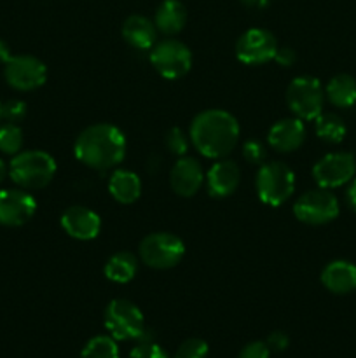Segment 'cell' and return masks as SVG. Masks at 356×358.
<instances>
[{
  "mask_svg": "<svg viewBox=\"0 0 356 358\" xmlns=\"http://www.w3.org/2000/svg\"><path fill=\"white\" fill-rule=\"evenodd\" d=\"M80 358H119L117 341L112 336H96L86 343Z\"/></svg>",
  "mask_w": 356,
  "mask_h": 358,
  "instance_id": "obj_25",
  "label": "cell"
},
{
  "mask_svg": "<svg viewBox=\"0 0 356 358\" xmlns=\"http://www.w3.org/2000/svg\"><path fill=\"white\" fill-rule=\"evenodd\" d=\"M191 142L201 156L222 159L229 156L239 140V124L236 117L222 108L202 110L192 119Z\"/></svg>",
  "mask_w": 356,
  "mask_h": 358,
  "instance_id": "obj_1",
  "label": "cell"
},
{
  "mask_svg": "<svg viewBox=\"0 0 356 358\" xmlns=\"http://www.w3.org/2000/svg\"><path fill=\"white\" fill-rule=\"evenodd\" d=\"M23 129L13 122L0 126V152L7 156H16L23 149Z\"/></svg>",
  "mask_w": 356,
  "mask_h": 358,
  "instance_id": "obj_26",
  "label": "cell"
},
{
  "mask_svg": "<svg viewBox=\"0 0 356 358\" xmlns=\"http://www.w3.org/2000/svg\"><path fill=\"white\" fill-rule=\"evenodd\" d=\"M208 343L199 338L185 339L178 350L175 352L173 358H206L208 357Z\"/></svg>",
  "mask_w": 356,
  "mask_h": 358,
  "instance_id": "obj_27",
  "label": "cell"
},
{
  "mask_svg": "<svg viewBox=\"0 0 356 358\" xmlns=\"http://www.w3.org/2000/svg\"><path fill=\"white\" fill-rule=\"evenodd\" d=\"M6 83L16 91H34L47 79V69L38 58L30 55L13 56L3 65Z\"/></svg>",
  "mask_w": 356,
  "mask_h": 358,
  "instance_id": "obj_11",
  "label": "cell"
},
{
  "mask_svg": "<svg viewBox=\"0 0 356 358\" xmlns=\"http://www.w3.org/2000/svg\"><path fill=\"white\" fill-rule=\"evenodd\" d=\"M241 180V171L234 161H216L206 173V187L213 198H227L236 192Z\"/></svg>",
  "mask_w": 356,
  "mask_h": 358,
  "instance_id": "obj_17",
  "label": "cell"
},
{
  "mask_svg": "<svg viewBox=\"0 0 356 358\" xmlns=\"http://www.w3.org/2000/svg\"><path fill=\"white\" fill-rule=\"evenodd\" d=\"M140 259L154 269L175 268L185 255V245L171 233H152L145 236L138 248Z\"/></svg>",
  "mask_w": 356,
  "mask_h": 358,
  "instance_id": "obj_7",
  "label": "cell"
},
{
  "mask_svg": "<svg viewBox=\"0 0 356 358\" xmlns=\"http://www.w3.org/2000/svg\"><path fill=\"white\" fill-rule=\"evenodd\" d=\"M0 121H2V103H0Z\"/></svg>",
  "mask_w": 356,
  "mask_h": 358,
  "instance_id": "obj_38",
  "label": "cell"
},
{
  "mask_svg": "<svg viewBox=\"0 0 356 358\" xmlns=\"http://www.w3.org/2000/svg\"><path fill=\"white\" fill-rule=\"evenodd\" d=\"M237 358H271V350H269V346L265 343L253 341L243 346V350H241Z\"/></svg>",
  "mask_w": 356,
  "mask_h": 358,
  "instance_id": "obj_32",
  "label": "cell"
},
{
  "mask_svg": "<svg viewBox=\"0 0 356 358\" xmlns=\"http://www.w3.org/2000/svg\"><path fill=\"white\" fill-rule=\"evenodd\" d=\"M103 273L110 282L128 283L138 273V261L131 252H117L105 262Z\"/></svg>",
  "mask_w": 356,
  "mask_h": 358,
  "instance_id": "obj_23",
  "label": "cell"
},
{
  "mask_svg": "<svg viewBox=\"0 0 356 358\" xmlns=\"http://www.w3.org/2000/svg\"><path fill=\"white\" fill-rule=\"evenodd\" d=\"M356 159L349 152H332L313 166V178L323 189H337L355 178Z\"/></svg>",
  "mask_w": 356,
  "mask_h": 358,
  "instance_id": "obj_12",
  "label": "cell"
},
{
  "mask_svg": "<svg viewBox=\"0 0 356 358\" xmlns=\"http://www.w3.org/2000/svg\"><path fill=\"white\" fill-rule=\"evenodd\" d=\"M105 329L115 341H133L143 336L145 318L140 308L128 299H114L105 308Z\"/></svg>",
  "mask_w": 356,
  "mask_h": 358,
  "instance_id": "obj_5",
  "label": "cell"
},
{
  "mask_svg": "<svg viewBox=\"0 0 356 358\" xmlns=\"http://www.w3.org/2000/svg\"><path fill=\"white\" fill-rule=\"evenodd\" d=\"M56 161L45 150H21L9 163V177L24 191H37L51 184Z\"/></svg>",
  "mask_w": 356,
  "mask_h": 358,
  "instance_id": "obj_3",
  "label": "cell"
},
{
  "mask_svg": "<svg viewBox=\"0 0 356 358\" xmlns=\"http://www.w3.org/2000/svg\"><path fill=\"white\" fill-rule=\"evenodd\" d=\"M10 58H13V55H10L9 44L0 38V65H6Z\"/></svg>",
  "mask_w": 356,
  "mask_h": 358,
  "instance_id": "obj_36",
  "label": "cell"
},
{
  "mask_svg": "<svg viewBox=\"0 0 356 358\" xmlns=\"http://www.w3.org/2000/svg\"><path fill=\"white\" fill-rule=\"evenodd\" d=\"M321 283L332 294H349L356 290V266L349 261H332L321 271Z\"/></svg>",
  "mask_w": 356,
  "mask_h": 358,
  "instance_id": "obj_18",
  "label": "cell"
},
{
  "mask_svg": "<svg viewBox=\"0 0 356 358\" xmlns=\"http://www.w3.org/2000/svg\"><path fill=\"white\" fill-rule=\"evenodd\" d=\"M63 231L70 238L79 241H89L100 234L101 231V219L96 212L86 208V206H70L63 212L61 219Z\"/></svg>",
  "mask_w": 356,
  "mask_h": 358,
  "instance_id": "obj_14",
  "label": "cell"
},
{
  "mask_svg": "<svg viewBox=\"0 0 356 358\" xmlns=\"http://www.w3.org/2000/svg\"><path fill=\"white\" fill-rule=\"evenodd\" d=\"M122 37L131 48L140 49V51H149L156 45L157 28L154 21L142 14H133L122 24Z\"/></svg>",
  "mask_w": 356,
  "mask_h": 358,
  "instance_id": "obj_19",
  "label": "cell"
},
{
  "mask_svg": "<svg viewBox=\"0 0 356 358\" xmlns=\"http://www.w3.org/2000/svg\"><path fill=\"white\" fill-rule=\"evenodd\" d=\"M325 98L337 108H349L356 103V79L348 73H339L328 80Z\"/></svg>",
  "mask_w": 356,
  "mask_h": 358,
  "instance_id": "obj_22",
  "label": "cell"
},
{
  "mask_svg": "<svg viewBox=\"0 0 356 358\" xmlns=\"http://www.w3.org/2000/svg\"><path fill=\"white\" fill-rule=\"evenodd\" d=\"M243 157L251 164H264L265 149L257 140H248L243 145Z\"/></svg>",
  "mask_w": 356,
  "mask_h": 358,
  "instance_id": "obj_31",
  "label": "cell"
},
{
  "mask_svg": "<svg viewBox=\"0 0 356 358\" xmlns=\"http://www.w3.org/2000/svg\"><path fill=\"white\" fill-rule=\"evenodd\" d=\"M75 157L93 170H108L122 163L126 156V136L108 122L87 126L73 143Z\"/></svg>",
  "mask_w": 356,
  "mask_h": 358,
  "instance_id": "obj_2",
  "label": "cell"
},
{
  "mask_svg": "<svg viewBox=\"0 0 356 358\" xmlns=\"http://www.w3.org/2000/svg\"><path fill=\"white\" fill-rule=\"evenodd\" d=\"M265 345L269 346V350H271V352H276V353L285 352L290 345V338L285 334V332L276 331V332H271V336L267 338Z\"/></svg>",
  "mask_w": 356,
  "mask_h": 358,
  "instance_id": "obj_33",
  "label": "cell"
},
{
  "mask_svg": "<svg viewBox=\"0 0 356 358\" xmlns=\"http://www.w3.org/2000/svg\"><path fill=\"white\" fill-rule=\"evenodd\" d=\"M150 63L161 77L177 80L187 76L192 66V52L184 42L166 38L157 42L150 51Z\"/></svg>",
  "mask_w": 356,
  "mask_h": 358,
  "instance_id": "obj_8",
  "label": "cell"
},
{
  "mask_svg": "<svg viewBox=\"0 0 356 358\" xmlns=\"http://www.w3.org/2000/svg\"><path fill=\"white\" fill-rule=\"evenodd\" d=\"M202 182H205V170L195 157L181 156L171 168L170 184L178 196L192 198L201 189Z\"/></svg>",
  "mask_w": 356,
  "mask_h": 358,
  "instance_id": "obj_15",
  "label": "cell"
},
{
  "mask_svg": "<svg viewBox=\"0 0 356 358\" xmlns=\"http://www.w3.org/2000/svg\"><path fill=\"white\" fill-rule=\"evenodd\" d=\"M306 140V126L299 117H286L271 126L267 142L278 152H293Z\"/></svg>",
  "mask_w": 356,
  "mask_h": 358,
  "instance_id": "obj_16",
  "label": "cell"
},
{
  "mask_svg": "<svg viewBox=\"0 0 356 358\" xmlns=\"http://www.w3.org/2000/svg\"><path fill=\"white\" fill-rule=\"evenodd\" d=\"M314 129L316 135L328 143H341L348 131L344 121L337 114H323V112L314 119Z\"/></svg>",
  "mask_w": 356,
  "mask_h": 358,
  "instance_id": "obj_24",
  "label": "cell"
},
{
  "mask_svg": "<svg viewBox=\"0 0 356 358\" xmlns=\"http://www.w3.org/2000/svg\"><path fill=\"white\" fill-rule=\"evenodd\" d=\"M37 210V201L24 189L0 191V226L20 227L31 220Z\"/></svg>",
  "mask_w": 356,
  "mask_h": 358,
  "instance_id": "obj_13",
  "label": "cell"
},
{
  "mask_svg": "<svg viewBox=\"0 0 356 358\" xmlns=\"http://www.w3.org/2000/svg\"><path fill=\"white\" fill-rule=\"evenodd\" d=\"M344 199H346V205L349 206V210L356 212V178L348 182V189L344 192Z\"/></svg>",
  "mask_w": 356,
  "mask_h": 358,
  "instance_id": "obj_34",
  "label": "cell"
},
{
  "mask_svg": "<svg viewBox=\"0 0 356 358\" xmlns=\"http://www.w3.org/2000/svg\"><path fill=\"white\" fill-rule=\"evenodd\" d=\"M257 196L264 205L281 206L295 191V173L285 163H265L258 168L255 178Z\"/></svg>",
  "mask_w": 356,
  "mask_h": 358,
  "instance_id": "obj_4",
  "label": "cell"
},
{
  "mask_svg": "<svg viewBox=\"0 0 356 358\" xmlns=\"http://www.w3.org/2000/svg\"><path fill=\"white\" fill-rule=\"evenodd\" d=\"M108 192L121 205H131L142 194V180L129 170H115L108 178Z\"/></svg>",
  "mask_w": 356,
  "mask_h": 358,
  "instance_id": "obj_21",
  "label": "cell"
},
{
  "mask_svg": "<svg viewBox=\"0 0 356 358\" xmlns=\"http://www.w3.org/2000/svg\"><path fill=\"white\" fill-rule=\"evenodd\" d=\"M27 117V103L21 100H9L2 103V121L17 124Z\"/></svg>",
  "mask_w": 356,
  "mask_h": 358,
  "instance_id": "obj_29",
  "label": "cell"
},
{
  "mask_svg": "<svg viewBox=\"0 0 356 358\" xmlns=\"http://www.w3.org/2000/svg\"><path fill=\"white\" fill-rule=\"evenodd\" d=\"M278 42L269 30L250 28L236 42V56L244 65H265L272 62L278 52Z\"/></svg>",
  "mask_w": 356,
  "mask_h": 358,
  "instance_id": "obj_10",
  "label": "cell"
},
{
  "mask_svg": "<svg viewBox=\"0 0 356 358\" xmlns=\"http://www.w3.org/2000/svg\"><path fill=\"white\" fill-rule=\"evenodd\" d=\"M129 358H170L168 353L154 341H140L129 353Z\"/></svg>",
  "mask_w": 356,
  "mask_h": 358,
  "instance_id": "obj_30",
  "label": "cell"
},
{
  "mask_svg": "<svg viewBox=\"0 0 356 358\" xmlns=\"http://www.w3.org/2000/svg\"><path fill=\"white\" fill-rule=\"evenodd\" d=\"M274 59L281 66H290L293 62H295V52H293L292 49H278Z\"/></svg>",
  "mask_w": 356,
  "mask_h": 358,
  "instance_id": "obj_35",
  "label": "cell"
},
{
  "mask_svg": "<svg viewBox=\"0 0 356 358\" xmlns=\"http://www.w3.org/2000/svg\"><path fill=\"white\" fill-rule=\"evenodd\" d=\"M325 90L316 77L300 76L286 90V105L300 121H314L323 112Z\"/></svg>",
  "mask_w": 356,
  "mask_h": 358,
  "instance_id": "obj_6",
  "label": "cell"
},
{
  "mask_svg": "<svg viewBox=\"0 0 356 358\" xmlns=\"http://www.w3.org/2000/svg\"><path fill=\"white\" fill-rule=\"evenodd\" d=\"M187 23V9L180 0H164L159 3L154 16L157 31L164 35H177Z\"/></svg>",
  "mask_w": 356,
  "mask_h": 358,
  "instance_id": "obj_20",
  "label": "cell"
},
{
  "mask_svg": "<svg viewBox=\"0 0 356 358\" xmlns=\"http://www.w3.org/2000/svg\"><path fill=\"white\" fill-rule=\"evenodd\" d=\"M164 143H166V149L178 157L185 156L188 150V136L180 128H171L166 133Z\"/></svg>",
  "mask_w": 356,
  "mask_h": 358,
  "instance_id": "obj_28",
  "label": "cell"
},
{
  "mask_svg": "<svg viewBox=\"0 0 356 358\" xmlns=\"http://www.w3.org/2000/svg\"><path fill=\"white\" fill-rule=\"evenodd\" d=\"M7 173H9V166L3 163V159H0V184H2L3 178L7 177Z\"/></svg>",
  "mask_w": 356,
  "mask_h": 358,
  "instance_id": "obj_37",
  "label": "cell"
},
{
  "mask_svg": "<svg viewBox=\"0 0 356 358\" xmlns=\"http://www.w3.org/2000/svg\"><path fill=\"white\" fill-rule=\"evenodd\" d=\"M293 215L309 226H323L339 217V201L330 189H313L297 199L293 205Z\"/></svg>",
  "mask_w": 356,
  "mask_h": 358,
  "instance_id": "obj_9",
  "label": "cell"
}]
</instances>
